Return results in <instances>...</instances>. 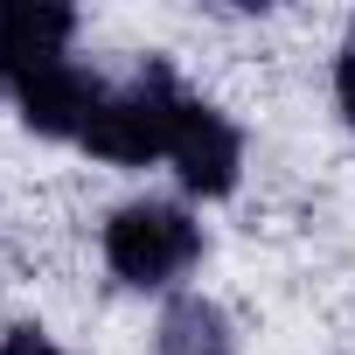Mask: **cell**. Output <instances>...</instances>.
I'll return each mask as SVG.
<instances>
[{"label": "cell", "instance_id": "obj_4", "mask_svg": "<svg viewBox=\"0 0 355 355\" xmlns=\"http://www.w3.org/2000/svg\"><path fill=\"white\" fill-rule=\"evenodd\" d=\"M77 42V8L56 0H0V84H28L49 63H70Z\"/></svg>", "mask_w": 355, "mask_h": 355}, {"label": "cell", "instance_id": "obj_1", "mask_svg": "<svg viewBox=\"0 0 355 355\" xmlns=\"http://www.w3.org/2000/svg\"><path fill=\"white\" fill-rule=\"evenodd\" d=\"M182 105H189V91H182V77H174V63L146 56L125 84L105 91V105L91 112V125H84L77 146L98 153V160H112V167L167 160V139H174V119H182Z\"/></svg>", "mask_w": 355, "mask_h": 355}, {"label": "cell", "instance_id": "obj_7", "mask_svg": "<svg viewBox=\"0 0 355 355\" xmlns=\"http://www.w3.org/2000/svg\"><path fill=\"white\" fill-rule=\"evenodd\" d=\"M334 105H341V119L355 125V21H348V35H341V49H334Z\"/></svg>", "mask_w": 355, "mask_h": 355}, {"label": "cell", "instance_id": "obj_3", "mask_svg": "<svg viewBox=\"0 0 355 355\" xmlns=\"http://www.w3.org/2000/svg\"><path fill=\"white\" fill-rule=\"evenodd\" d=\"M167 167H174V182H182L189 196L216 202V196L237 189V174H244V132L209 98H189L182 119H174V139H167Z\"/></svg>", "mask_w": 355, "mask_h": 355}, {"label": "cell", "instance_id": "obj_2", "mask_svg": "<svg viewBox=\"0 0 355 355\" xmlns=\"http://www.w3.org/2000/svg\"><path fill=\"white\" fill-rule=\"evenodd\" d=\"M105 265L132 293H167L174 279H189L202 265V223L182 202H160V196L119 202L105 216Z\"/></svg>", "mask_w": 355, "mask_h": 355}, {"label": "cell", "instance_id": "obj_8", "mask_svg": "<svg viewBox=\"0 0 355 355\" xmlns=\"http://www.w3.org/2000/svg\"><path fill=\"white\" fill-rule=\"evenodd\" d=\"M0 355H63L42 327H8V334H0Z\"/></svg>", "mask_w": 355, "mask_h": 355}, {"label": "cell", "instance_id": "obj_5", "mask_svg": "<svg viewBox=\"0 0 355 355\" xmlns=\"http://www.w3.org/2000/svg\"><path fill=\"white\" fill-rule=\"evenodd\" d=\"M105 91H112V84L70 56V63H49L42 77L15 84L8 98L21 105V125H35L42 139H84V125H91V112L105 105Z\"/></svg>", "mask_w": 355, "mask_h": 355}, {"label": "cell", "instance_id": "obj_6", "mask_svg": "<svg viewBox=\"0 0 355 355\" xmlns=\"http://www.w3.org/2000/svg\"><path fill=\"white\" fill-rule=\"evenodd\" d=\"M153 348L160 355H237V334H230V313L202 293H174L160 306V327H153Z\"/></svg>", "mask_w": 355, "mask_h": 355}]
</instances>
